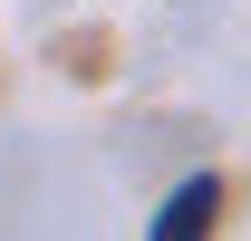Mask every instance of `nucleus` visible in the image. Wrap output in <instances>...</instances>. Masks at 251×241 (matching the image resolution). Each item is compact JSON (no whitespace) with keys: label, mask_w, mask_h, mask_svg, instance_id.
Returning <instances> with one entry per match:
<instances>
[{"label":"nucleus","mask_w":251,"mask_h":241,"mask_svg":"<svg viewBox=\"0 0 251 241\" xmlns=\"http://www.w3.org/2000/svg\"><path fill=\"white\" fill-rule=\"evenodd\" d=\"M203 222H213V183H184V193L155 212V241H184V232H203Z\"/></svg>","instance_id":"obj_1"}]
</instances>
